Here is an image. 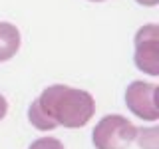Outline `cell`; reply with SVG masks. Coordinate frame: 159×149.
<instances>
[{"mask_svg": "<svg viewBox=\"0 0 159 149\" xmlns=\"http://www.w3.org/2000/svg\"><path fill=\"white\" fill-rule=\"evenodd\" d=\"M96 113V99L86 89L62 84L48 86L28 107V119L40 131H52L58 125L68 129L84 127Z\"/></svg>", "mask_w": 159, "mask_h": 149, "instance_id": "1", "label": "cell"}, {"mask_svg": "<svg viewBox=\"0 0 159 149\" xmlns=\"http://www.w3.org/2000/svg\"><path fill=\"white\" fill-rule=\"evenodd\" d=\"M137 137V127L127 117L113 113L96 123L92 131V141L96 149H127Z\"/></svg>", "mask_w": 159, "mask_h": 149, "instance_id": "2", "label": "cell"}, {"mask_svg": "<svg viewBox=\"0 0 159 149\" xmlns=\"http://www.w3.org/2000/svg\"><path fill=\"white\" fill-rule=\"evenodd\" d=\"M135 54L133 62L137 70L147 76H159V26L157 24H145L135 32Z\"/></svg>", "mask_w": 159, "mask_h": 149, "instance_id": "3", "label": "cell"}, {"mask_svg": "<svg viewBox=\"0 0 159 149\" xmlns=\"http://www.w3.org/2000/svg\"><path fill=\"white\" fill-rule=\"evenodd\" d=\"M125 106L135 117L145 119V121H157V86L141 82V79L131 82L125 89Z\"/></svg>", "mask_w": 159, "mask_h": 149, "instance_id": "4", "label": "cell"}, {"mask_svg": "<svg viewBox=\"0 0 159 149\" xmlns=\"http://www.w3.org/2000/svg\"><path fill=\"white\" fill-rule=\"evenodd\" d=\"M20 50V30L10 22H0V62H8Z\"/></svg>", "mask_w": 159, "mask_h": 149, "instance_id": "5", "label": "cell"}, {"mask_svg": "<svg viewBox=\"0 0 159 149\" xmlns=\"http://www.w3.org/2000/svg\"><path fill=\"white\" fill-rule=\"evenodd\" d=\"M157 127H149V129H137V141L141 149H157Z\"/></svg>", "mask_w": 159, "mask_h": 149, "instance_id": "6", "label": "cell"}, {"mask_svg": "<svg viewBox=\"0 0 159 149\" xmlns=\"http://www.w3.org/2000/svg\"><path fill=\"white\" fill-rule=\"evenodd\" d=\"M28 149H64V143L56 137H40L30 143Z\"/></svg>", "mask_w": 159, "mask_h": 149, "instance_id": "7", "label": "cell"}, {"mask_svg": "<svg viewBox=\"0 0 159 149\" xmlns=\"http://www.w3.org/2000/svg\"><path fill=\"white\" fill-rule=\"evenodd\" d=\"M6 113H8V102H6V97L0 93V121L6 117Z\"/></svg>", "mask_w": 159, "mask_h": 149, "instance_id": "8", "label": "cell"}, {"mask_svg": "<svg viewBox=\"0 0 159 149\" xmlns=\"http://www.w3.org/2000/svg\"><path fill=\"white\" fill-rule=\"evenodd\" d=\"M137 4H141V6H157L159 0H135Z\"/></svg>", "mask_w": 159, "mask_h": 149, "instance_id": "9", "label": "cell"}, {"mask_svg": "<svg viewBox=\"0 0 159 149\" xmlns=\"http://www.w3.org/2000/svg\"><path fill=\"white\" fill-rule=\"evenodd\" d=\"M89 2H102V0H89Z\"/></svg>", "mask_w": 159, "mask_h": 149, "instance_id": "10", "label": "cell"}]
</instances>
